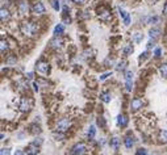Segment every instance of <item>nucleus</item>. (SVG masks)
<instances>
[{"instance_id":"13","label":"nucleus","mask_w":167,"mask_h":155,"mask_svg":"<svg viewBox=\"0 0 167 155\" xmlns=\"http://www.w3.org/2000/svg\"><path fill=\"white\" fill-rule=\"evenodd\" d=\"M50 46L54 47V49H59V47L62 46V41L58 38V36H55V38H53V40L50 41Z\"/></svg>"},{"instance_id":"39","label":"nucleus","mask_w":167,"mask_h":155,"mask_svg":"<svg viewBox=\"0 0 167 155\" xmlns=\"http://www.w3.org/2000/svg\"><path fill=\"white\" fill-rule=\"evenodd\" d=\"M33 87H34V91H36V92H37V91L40 90V88H38V83H36V82L33 83Z\"/></svg>"},{"instance_id":"11","label":"nucleus","mask_w":167,"mask_h":155,"mask_svg":"<svg viewBox=\"0 0 167 155\" xmlns=\"http://www.w3.org/2000/svg\"><path fill=\"white\" fill-rule=\"evenodd\" d=\"M99 17L101 20H109L111 19V12L105 8H101V9H99Z\"/></svg>"},{"instance_id":"14","label":"nucleus","mask_w":167,"mask_h":155,"mask_svg":"<svg viewBox=\"0 0 167 155\" xmlns=\"http://www.w3.org/2000/svg\"><path fill=\"white\" fill-rule=\"evenodd\" d=\"M9 11L7 9V8H1V11H0V17H1V21H5V20L9 19Z\"/></svg>"},{"instance_id":"7","label":"nucleus","mask_w":167,"mask_h":155,"mask_svg":"<svg viewBox=\"0 0 167 155\" xmlns=\"http://www.w3.org/2000/svg\"><path fill=\"white\" fill-rule=\"evenodd\" d=\"M19 12L20 15H28L29 12V4L26 0H21L19 3Z\"/></svg>"},{"instance_id":"21","label":"nucleus","mask_w":167,"mask_h":155,"mask_svg":"<svg viewBox=\"0 0 167 155\" xmlns=\"http://www.w3.org/2000/svg\"><path fill=\"white\" fill-rule=\"evenodd\" d=\"M125 66H126V61L125 59H122V61H120V62H117V66H116V70L117 71H122L125 68Z\"/></svg>"},{"instance_id":"29","label":"nucleus","mask_w":167,"mask_h":155,"mask_svg":"<svg viewBox=\"0 0 167 155\" xmlns=\"http://www.w3.org/2000/svg\"><path fill=\"white\" fill-rule=\"evenodd\" d=\"M54 138H55L57 141H62L63 138H65V135L61 134V133H54Z\"/></svg>"},{"instance_id":"27","label":"nucleus","mask_w":167,"mask_h":155,"mask_svg":"<svg viewBox=\"0 0 167 155\" xmlns=\"http://www.w3.org/2000/svg\"><path fill=\"white\" fill-rule=\"evenodd\" d=\"M53 8L55 11H59V8H61V4H59V0H53V3H51Z\"/></svg>"},{"instance_id":"15","label":"nucleus","mask_w":167,"mask_h":155,"mask_svg":"<svg viewBox=\"0 0 167 155\" xmlns=\"http://www.w3.org/2000/svg\"><path fill=\"white\" fill-rule=\"evenodd\" d=\"M126 124H128V118L125 117L124 115L117 116V125L118 126H126Z\"/></svg>"},{"instance_id":"17","label":"nucleus","mask_w":167,"mask_h":155,"mask_svg":"<svg viewBox=\"0 0 167 155\" xmlns=\"http://www.w3.org/2000/svg\"><path fill=\"white\" fill-rule=\"evenodd\" d=\"M100 99H101L104 102H111L112 96H111V93L109 92H101L100 93Z\"/></svg>"},{"instance_id":"41","label":"nucleus","mask_w":167,"mask_h":155,"mask_svg":"<svg viewBox=\"0 0 167 155\" xmlns=\"http://www.w3.org/2000/svg\"><path fill=\"white\" fill-rule=\"evenodd\" d=\"M163 13H164V15H167V3H166V5H164V8H163Z\"/></svg>"},{"instance_id":"32","label":"nucleus","mask_w":167,"mask_h":155,"mask_svg":"<svg viewBox=\"0 0 167 155\" xmlns=\"http://www.w3.org/2000/svg\"><path fill=\"white\" fill-rule=\"evenodd\" d=\"M0 155H11V150L9 149H1Z\"/></svg>"},{"instance_id":"4","label":"nucleus","mask_w":167,"mask_h":155,"mask_svg":"<svg viewBox=\"0 0 167 155\" xmlns=\"http://www.w3.org/2000/svg\"><path fill=\"white\" fill-rule=\"evenodd\" d=\"M71 126V121L68 120V118H63L61 121L57 124V130L58 131H66L68 130V127Z\"/></svg>"},{"instance_id":"23","label":"nucleus","mask_w":167,"mask_h":155,"mask_svg":"<svg viewBox=\"0 0 167 155\" xmlns=\"http://www.w3.org/2000/svg\"><path fill=\"white\" fill-rule=\"evenodd\" d=\"M0 50H1V54H4L8 50V44H7V41L1 40V42H0Z\"/></svg>"},{"instance_id":"40","label":"nucleus","mask_w":167,"mask_h":155,"mask_svg":"<svg viewBox=\"0 0 167 155\" xmlns=\"http://www.w3.org/2000/svg\"><path fill=\"white\" fill-rule=\"evenodd\" d=\"M26 79H33V72H28L26 74Z\"/></svg>"},{"instance_id":"30","label":"nucleus","mask_w":167,"mask_h":155,"mask_svg":"<svg viewBox=\"0 0 167 155\" xmlns=\"http://www.w3.org/2000/svg\"><path fill=\"white\" fill-rule=\"evenodd\" d=\"M158 22V17H149L147 19V24H155Z\"/></svg>"},{"instance_id":"36","label":"nucleus","mask_w":167,"mask_h":155,"mask_svg":"<svg viewBox=\"0 0 167 155\" xmlns=\"http://www.w3.org/2000/svg\"><path fill=\"white\" fill-rule=\"evenodd\" d=\"M147 152H146L145 149H138V151H137V155H146Z\"/></svg>"},{"instance_id":"35","label":"nucleus","mask_w":167,"mask_h":155,"mask_svg":"<svg viewBox=\"0 0 167 155\" xmlns=\"http://www.w3.org/2000/svg\"><path fill=\"white\" fill-rule=\"evenodd\" d=\"M111 72H105V74H103L101 75V76H100V80H105V79H107V78H108V76H111Z\"/></svg>"},{"instance_id":"16","label":"nucleus","mask_w":167,"mask_h":155,"mask_svg":"<svg viewBox=\"0 0 167 155\" xmlns=\"http://www.w3.org/2000/svg\"><path fill=\"white\" fill-rule=\"evenodd\" d=\"M124 145H125V147H126L128 150H130L132 147H133V145H134L133 138H132V137H126V138L124 140Z\"/></svg>"},{"instance_id":"18","label":"nucleus","mask_w":167,"mask_h":155,"mask_svg":"<svg viewBox=\"0 0 167 155\" xmlns=\"http://www.w3.org/2000/svg\"><path fill=\"white\" fill-rule=\"evenodd\" d=\"M143 40V34L139 33V32H136V33L133 34V41L136 42V44H139V42H142Z\"/></svg>"},{"instance_id":"12","label":"nucleus","mask_w":167,"mask_h":155,"mask_svg":"<svg viewBox=\"0 0 167 155\" xmlns=\"http://www.w3.org/2000/svg\"><path fill=\"white\" fill-rule=\"evenodd\" d=\"M149 36H150V38H154V40H157L159 36H161V29L159 28H153L149 30Z\"/></svg>"},{"instance_id":"19","label":"nucleus","mask_w":167,"mask_h":155,"mask_svg":"<svg viewBox=\"0 0 167 155\" xmlns=\"http://www.w3.org/2000/svg\"><path fill=\"white\" fill-rule=\"evenodd\" d=\"M63 32H65V26H63L62 24H58L55 28H54V34H55V36H61Z\"/></svg>"},{"instance_id":"22","label":"nucleus","mask_w":167,"mask_h":155,"mask_svg":"<svg viewBox=\"0 0 167 155\" xmlns=\"http://www.w3.org/2000/svg\"><path fill=\"white\" fill-rule=\"evenodd\" d=\"M159 141L163 143H167V130H161V133H159Z\"/></svg>"},{"instance_id":"24","label":"nucleus","mask_w":167,"mask_h":155,"mask_svg":"<svg viewBox=\"0 0 167 155\" xmlns=\"http://www.w3.org/2000/svg\"><path fill=\"white\" fill-rule=\"evenodd\" d=\"M159 72H161V75L163 78H167V63H164V65H162L159 67Z\"/></svg>"},{"instance_id":"1","label":"nucleus","mask_w":167,"mask_h":155,"mask_svg":"<svg viewBox=\"0 0 167 155\" xmlns=\"http://www.w3.org/2000/svg\"><path fill=\"white\" fill-rule=\"evenodd\" d=\"M21 32L28 37H33L38 33V25L32 21H25L21 24Z\"/></svg>"},{"instance_id":"10","label":"nucleus","mask_w":167,"mask_h":155,"mask_svg":"<svg viewBox=\"0 0 167 155\" xmlns=\"http://www.w3.org/2000/svg\"><path fill=\"white\" fill-rule=\"evenodd\" d=\"M143 105V101L142 99H134L133 101H132V109H133L134 112L138 111V109H141Z\"/></svg>"},{"instance_id":"8","label":"nucleus","mask_w":167,"mask_h":155,"mask_svg":"<svg viewBox=\"0 0 167 155\" xmlns=\"http://www.w3.org/2000/svg\"><path fill=\"white\" fill-rule=\"evenodd\" d=\"M19 108L21 112H28L29 109H30V101H29L26 97H22L20 104H19Z\"/></svg>"},{"instance_id":"34","label":"nucleus","mask_w":167,"mask_h":155,"mask_svg":"<svg viewBox=\"0 0 167 155\" xmlns=\"http://www.w3.org/2000/svg\"><path fill=\"white\" fill-rule=\"evenodd\" d=\"M154 42H155L154 38H150V41H149V44H147V49H151L154 46Z\"/></svg>"},{"instance_id":"28","label":"nucleus","mask_w":167,"mask_h":155,"mask_svg":"<svg viewBox=\"0 0 167 155\" xmlns=\"http://www.w3.org/2000/svg\"><path fill=\"white\" fill-rule=\"evenodd\" d=\"M16 62H17L16 57H9V58L7 59V65H16Z\"/></svg>"},{"instance_id":"38","label":"nucleus","mask_w":167,"mask_h":155,"mask_svg":"<svg viewBox=\"0 0 167 155\" xmlns=\"http://www.w3.org/2000/svg\"><path fill=\"white\" fill-rule=\"evenodd\" d=\"M13 155H28V154H25V152L22 151V150H16Z\"/></svg>"},{"instance_id":"2","label":"nucleus","mask_w":167,"mask_h":155,"mask_svg":"<svg viewBox=\"0 0 167 155\" xmlns=\"http://www.w3.org/2000/svg\"><path fill=\"white\" fill-rule=\"evenodd\" d=\"M87 152V146L84 143H76L72 146L71 149V155H84Z\"/></svg>"},{"instance_id":"3","label":"nucleus","mask_w":167,"mask_h":155,"mask_svg":"<svg viewBox=\"0 0 167 155\" xmlns=\"http://www.w3.org/2000/svg\"><path fill=\"white\" fill-rule=\"evenodd\" d=\"M125 87H126L128 92L133 90V72L132 71L125 72Z\"/></svg>"},{"instance_id":"26","label":"nucleus","mask_w":167,"mask_h":155,"mask_svg":"<svg viewBox=\"0 0 167 155\" xmlns=\"http://www.w3.org/2000/svg\"><path fill=\"white\" fill-rule=\"evenodd\" d=\"M133 51H134V49H133V46H132V45H128V46L124 49V54H125V55H128V54H132Z\"/></svg>"},{"instance_id":"42","label":"nucleus","mask_w":167,"mask_h":155,"mask_svg":"<svg viewBox=\"0 0 167 155\" xmlns=\"http://www.w3.org/2000/svg\"><path fill=\"white\" fill-rule=\"evenodd\" d=\"M74 3H84V0H72Z\"/></svg>"},{"instance_id":"37","label":"nucleus","mask_w":167,"mask_h":155,"mask_svg":"<svg viewBox=\"0 0 167 155\" xmlns=\"http://www.w3.org/2000/svg\"><path fill=\"white\" fill-rule=\"evenodd\" d=\"M161 53H162V51H161V49H159V47H157V49L154 50V55L155 57H161Z\"/></svg>"},{"instance_id":"9","label":"nucleus","mask_w":167,"mask_h":155,"mask_svg":"<svg viewBox=\"0 0 167 155\" xmlns=\"http://www.w3.org/2000/svg\"><path fill=\"white\" fill-rule=\"evenodd\" d=\"M36 68H37V71L41 72V74H47L49 72V65L46 62H42V61L36 65Z\"/></svg>"},{"instance_id":"5","label":"nucleus","mask_w":167,"mask_h":155,"mask_svg":"<svg viewBox=\"0 0 167 155\" xmlns=\"http://www.w3.org/2000/svg\"><path fill=\"white\" fill-rule=\"evenodd\" d=\"M32 11H33L34 15H43L45 13V5H43L41 1H37V3H34L33 7H32Z\"/></svg>"},{"instance_id":"6","label":"nucleus","mask_w":167,"mask_h":155,"mask_svg":"<svg viewBox=\"0 0 167 155\" xmlns=\"http://www.w3.org/2000/svg\"><path fill=\"white\" fill-rule=\"evenodd\" d=\"M38 152H40V146H38L36 142L30 143V145L26 147V154L28 155H37Z\"/></svg>"},{"instance_id":"25","label":"nucleus","mask_w":167,"mask_h":155,"mask_svg":"<svg viewBox=\"0 0 167 155\" xmlns=\"http://www.w3.org/2000/svg\"><path fill=\"white\" fill-rule=\"evenodd\" d=\"M95 134H96V127L93 126H90V129H88V133H87V135H88V138H93V137H95Z\"/></svg>"},{"instance_id":"20","label":"nucleus","mask_w":167,"mask_h":155,"mask_svg":"<svg viewBox=\"0 0 167 155\" xmlns=\"http://www.w3.org/2000/svg\"><path fill=\"white\" fill-rule=\"evenodd\" d=\"M111 146H112V147H113L115 150H118V147H120V140H118L117 137L112 138V141H111Z\"/></svg>"},{"instance_id":"31","label":"nucleus","mask_w":167,"mask_h":155,"mask_svg":"<svg viewBox=\"0 0 167 155\" xmlns=\"http://www.w3.org/2000/svg\"><path fill=\"white\" fill-rule=\"evenodd\" d=\"M97 124H99L101 127H104L105 126V120L103 117H99V118H97Z\"/></svg>"},{"instance_id":"44","label":"nucleus","mask_w":167,"mask_h":155,"mask_svg":"<svg viewBox=\"0 0 167 155\" xmlns=\"http://www.w3.org/2000/svg\"><path fill=\"white\" fill-rule=\"evenodd\" d=\"M146 155H150V154H146Z\"/></svg>"},{"instance_id":"43","label":"nucleus","mask_w":167,"mask_h":155,"mask_svg":"<svg viewBox=\"0 0 167 155\" xmlns=\"http://www.w3.org/2000/svg\"><path fill=\"white\" fill-rule=\"evenodd\" d=\"M151 1H153V3H157V1H158V0H151Z\"/></svg>"},{"instance_id":"33","label":"nucleus","mask_w":167,"mask_h":155,"mask_svg":"<svg viewBox=\"0 0 167 155\" xmlns=\"http://www.w3.org/2000/svg\"><path fill=\"white\" fill-rule=\"evenodd\" d=\"M124 24L126 25V26L130 24V16H129V15H126V16L124 17Z\"/></svg>"}]
</instances>
